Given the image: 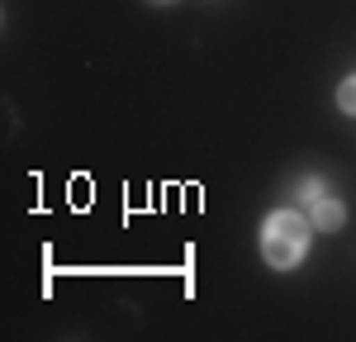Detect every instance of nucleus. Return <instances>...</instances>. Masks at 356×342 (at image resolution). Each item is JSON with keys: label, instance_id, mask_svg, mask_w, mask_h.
<instances>
[{"label": "nucleus", "instance_id": "obj_1", "mask_svg": "<svg viewBox=\"0 0 356 342\" xmlns=\"http://www.w3.org/2000/svg\"><path fill=\"white\" fill-rule=\"evenodd\" d=\"M309 233H314V224L304 214H295V209L266 214V224H261V261L271 271H295L309 256Z\"/></svg>", "mask_w": 356, "mask_h": 342}, {"label": "nucleus", "instance_id": "obj_2", "mask_svg": "<svg viewBox=\"0 0 356 342\" xmlns=\"http://www.w3.org/2000/svg\"><path fill=\"white\" fill-rule=\"evenodd\" d=\"M309 224L318 228V233H337V228L347 224V204L337 195H318L309 204Z\"/></svg>", "mask_w": 356, "mask_h": 342}, {"label": "nucleus", "instance_id": "obj_3", "mask_svg": "<svg viewBox=\"0 0 356 342\" xmlns=\"http://www.w3.org/2000/svg\"><path fill=\"white\" fill-rule=\"evenodd\" d=\"M337 110H342V114H356V76H347V81L337 86Z\"/></svg>", "mask_w": 356, "mask_h": 342}, {"label": "nucleus", "instance_id": "obj_4", "mask_svg": "<svg viewBox=\"0 0 356 342\" xmlns=\"http://www.w3.org/2000/svg\"><path fill=\"white\" fill-rule=\"evenodd\" d=\"M318 195H328V190H323V181H318V176H309V181L300 186V200H304V204H314Z\"/></svg>", "mask_w": 356, "mask_h": 342}]
</instances>
